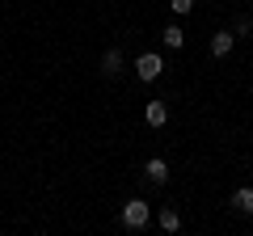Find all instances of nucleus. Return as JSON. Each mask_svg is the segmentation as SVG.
<instances>
[{"mask_svg": "<svg viewBox=\"0 0 253 236\" xmlns=\"http://www.w3.org/2000/svg\"><path fill=\"white\" fill-rule=\"evenodd\" d=\"M148 219H152V207H148L144 198H131L123 207V224L126 228H148Z\"/></svg>", "mask_w": 253, "mask_h": 236, "instance_id": "obj_2", "label": "nucleus"}, {"mask_svg": "<svg viewBox=\"0 0 253 236\" xmlns=\"http://www.w3.org/2000/svg\"><path fill=\"white\" fill-rule=\"evenodd\" d=\"M144 122L148 127H165V122H169V106H165V101H148L144 106Z\"/></svg>", "mask_w": 253, "mask_h": 236, "instance_id": "obj_4", "label": "nucleus"}, {"mask_svg": "<svg viewBox=\"0 0 253 236\" xmlns=\"http://www.w3.org/2000/svg\"><path fill=\"white\" fill-rule=\"evenodd\" d=\"M232 46H236V34H228V30L211 34V55H215V59H224V55L232 51Z\"/></svg>", "mask_w": 253, "mask_h": 236, "instance_id": "obj_6", "label": "nucleus"}, {"mask_svg": "<svg viewBox=\"0 0 253 236\" xmlns=\"http://www.w3.org/2000/svg\"><path fill=\"white\" fill-rule=\"evenodd\" d=\"M144 177H148L152 186H165V182H169V164H165L161 156H152V160L144 164Z\"/></svg>", "mask_w": 253, "mask_h": 236, "instance_id": "obj_5", "label": "nucleus"}, {"mask_svg": "<svg viewBox=\"0 0 253 236\" xmlns=\"http://www.w3.org/2000/svg\"><path fill=\"white\" fill-rule=\"evenodd\" d=\"M161 228H165V232H177V228H181V215H177L173 207H165V211H161Z\"/></svg>", "mask_w": 253, "mask_h": 236, "instance_id": "obj_9", "label": "nucleus"}, {"mask_svg": "<svg viewBox=\"0 0 253 236\" xmlns=\"http://www.w3.org/2000/svg\"><path fill=\"white\" fill-rule=\"evenodd\" d=\"M118 72H123V51H118V46H110V51L101 55V76H106V80H114Z\"/></svg>", "mask_w": 253, "mask_h": 236, "instance_id": "obj_3", "label": "nucleus"}, {"mask_svg": "<svg viewBox=\"0 0 253 236\" xmlns=\"http://www.w3.org/2000/svg\"><path fill=\"white\" fill-rule=\"evenodd\" d=\"M232 207L241 211V215H253V186H241V190L232 194Z\"/></svg>", "mask_w": 253, "mask_h": 236, "instance_id": "obj_7", "label": "nucleus"}, {"mask_svg": "<svg viewBox=\"0 0 253 236\" xmlns=\"http://www.w3.org/2000/svg\"><path fill=\"white\" fill-rule=\"evenodd\" d=\"M169 9L177 13V17H190V13H194V0H173Z\"/></svg>", "mask_w": 253, "mask_h": 236, "instance_id": "obj_10", "label": "nucleus"}, {"mask_svg": "<svg viewBox=\"0 0 253 236\" xmlns=\"http://www.w3.org/2000/svg\"><path fill=\"white\" fill-rule=\"evenodd\" d=\"M161 72H165V59H161V55H156V51H144V55H139V59H135V76H139V80H144V84L161 80Z\"/></svg>", "mask_w": 253, "mask_h": 236, "instance_id": "obj_1", "label": "nucleus"}, {"mask_svg": "<svg viewBox=\"0 0 253 236\" xmlns=\"http://www.w3.org/2000/svg\"><path fill=\"white\" fill-rule=\"evenodd\" d=\"M161 42L169 46V51H181V46H186V34H181V26H165V34H161Z\"/></svg>", "mask_w": 253, "mask_h": 236, "instance_id": "obj_8", "label": "nucleus"}, {"mask_svg": "<svg viewBox=\"0 0 253 236\" xmlns=\"http://www.w3.org/2000/svg\"><path fill=\"white\" fill-rule=\"evenodd\" d=\"M249 30H253V17H241V21H236V30H232V34H249Z\"/></svg>", "mask_w": 253, "mask_h": 236, "instance_id": "obj_11", "label": "nucleus"}]
</instances>
